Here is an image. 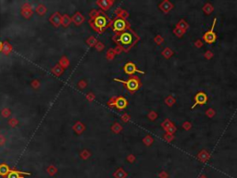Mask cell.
Listing matches in <instances>:
<instances>
[{
    "label": "cell",
    "mask_w": 237,
    "mask_h": 178,
    "mask_svg": "<svg viewBox=\"0 0 237 178\" xmlns=\"http://www.w3.org/2000/svg\"><path fill=\"white\" fill-rule=\"evenodd\" d=\"M134 35L131 34V32H122V35H120V41L122 42L123 45H132V43H134Z\"/></svg>",
    "instance_id": "4"
},
{
    "label": "cell",
    "mask_w": 237,
    "mask_h": 178,
    "mask_svg": "<svg viewBox=\"0 0 237 178\" xmlns=\"http://www.w3.org/2000/svg\"><path fill=\"white\" fill-rule=\"evenodd\" d=\"M95 26L98 27V28H102L106 25V19L102 17V16H99L97 19L95 20Z\"/></svg>",
    "instance_id": "9"
},
{
    "label": "cell",
    "mask_w": 237,
    "mask_h": 178,
    "mask_svg": "<svg viewBox=\"0 0 237 178\" xmlns=\"http://www.w3.org/2000/svg\"><path fill=\"white\" fill-rule=\"evenodd\" d=\"M216 22H217V19L215 18L214 20H213V24H212V26H211V29L209 31H207L206 34L203 35V39L206 43L212 44V43L215 42L216 39H217V35H216V34L213 31L214 27H215V24H216Z\"/></svg>",
    "instance_id": "2"
},
{
    "label": "cell",
    "mask_w": 237,
    "mask_h": 178,
    "mask_svg": "<svg viewBox=\"0 0 237 178\" xmlns=\"http://www.w3.org/2000/svg\"><path fill=\"white\" fill-rule=\"evenodd\" d=\"M160 9L161 10H163L164 12H169L170 9H172V7H173V5L172 3H170L169 1H164V2H162L160 4Z\"/></svg>",
    "instance_id": "8"
},
{
    "label": "cell",
    "mask_w": 237,
    "mask_h": 178,
    "mask_svg": "<svg viewBox=\"0 0 237 178\" xmlns=\"http://www.w3.org/2000/svg\"><path fill=\"white\" fill-rule=\"evenodd\" d=\"M209 57H211V54H210V51H207V53L206 54V58H207L209 59Z\"/></svg>",
    "instance_id": "15"
},
{
    "label": "cell",
    "mask_w": 237,
    "mask_h": 178,
    "mask_svg": "<svg viewBox=\"0 0 237 178\" xmlns=\"http://www.w3.org/2000/svg\"><path fill=\"white\" fill-rule=\"evenodd\" d=\"M177 27L180 28L181 30H182V31L184 32V31H186V29L188 28V24H187V22H185V20H181L180 22H179V23L177 24Z\"/></svg>",
    "instance_id": "12"
},
{
    "label": "cell",
    "mask_w": 237,
    "mask_h": 178,
    "mask_svg": "<svg viewBox=\"0 0 237 178\" xmlns=\"http://www.w3.org/2000/svg\"><path fill=\"white\" fill-rule=\"evenodd\" d=\"M10 173V170L9 169V167L7 166L6 164H1L0 165V175L5 176L7 173Z\"/></svg>",
    "instance_id": "11"
},
{
    "label": "cell",
    "mask_w": 237,
    "mask_h": 178,
    "mask_svg": "<svg viewBox=\"0 0 237 178\" xmlns=\"http://www.w3.org/2000/svg\"><path fill=\"white\" fill-rule=\"evenodd\" d=\"M115 106L117 107L119 110H122L127 106V100L124 97H118L117 99H116Z\"/></svg>",
    "instance_id": "7"
},
{
    "label": "cell",
    "mask_w": 237,
    "mask_h": 178,
    "mask_svg": "<svg viewBox=\"0 0 237 178\" xmlns=\"http://www.w3.org/2000/svg\"><path fill=\"white\" fill-rule=\"evenodd\" d=\"M115 81H117V82H120V83H122V84H124L126 85V87L128 90H130V91H136L137 89H138L140 87V81L139 79L137 77H132V78H130L128 81H122V80H119V79H115Z\"/></svg>",
    "instance_id": "1"
},
{
    "label": "cell",
    "mask_w": 237,
    "mask_h": 178,
    "mask_svg": "<svg viewBox=\"0 0 237 178\" xmlns=\"http://www.w3.org/2000/svg\"><path fill=\"white\" fill-rule=\"evenodd\" d=\"M22 173V175H30L29 173H22V172H18V171H10V173L7 175V178H22L19 175Z\"/></svg>",
    "instance_id": "10"
},
{
    "label": "cell",
    "mask_w": 237,
    "mask_h": 178,
    "mask_svg": "<svg viewBox=\"0 0 237 178\" xmlns=\"http://www.w3.org/2000/svg\"><path fill=\"white\" fill-rule=\"evenodd\" d=\"M194 104L192 106V108L191 109H194L195 107H196L197 105H204V104H206L207 101V94H205L204 92H199L197 93L196 95L194 96Z\"/></svg>",
    "instance_id": "3"
},
{
    "label": "cell",
    "mask_w": 237,
    "mask_h": 178,
    "mask_svg": "<svg viewBox=\"0 0 237 178\" xmlns=\"http://www.w3.org/2000/svg\"><path fill=\"white\" fill-rule=\"evenodd\" d=\"M1 45H2V44H1V43H0V49H1Z\"/></svg>",
    "instance_id": "16"
},
{
    "label": "cell",
    "mask_w": 237,
    "mask_h": 178,
    "mask_svg": "<svg viewBox=\"0 0 237 178\" xmlns=\"http://www.w3.org/2000/svg\"><path fill=\"white\" fill-rule=\"evenodd\" d=\"M124 72H125L127 74H130V75H132V74H134L135 72L144 73L143 72L138 71V70H137V68H136L135 64L132 63V62H128L127 64H125V66H124Z\"/></svg>",
    "instance_id": "5"
},
{
    "label": "cell",
    "mask_w": 237,
    "mask_h": 178,
    "mask_svg": "<svg viewBox=\"0 0 237 178\" xmlns=\"http://www.w3.org/2000/svg\"><path fill=\"white\" fill-rule=\"evenodd\" d=\"M204 10H205L206 13H210V12L213 10V7H212V6L210 5V4H206L205 7H204Z\"/></svg>",
    "instance_id": "13"
},
{
    "label": "cell",
    "mask_w": 237,
    "mask_h": 178,
    "mask_svg": "<svg viewBox=\"0 0 237 178\" xmlns=\"http://www.w3.org/2000/svg\"><path fill=\"white\" fill-rule=\"evenodd\" d=\"M127 26L126 22L122 19H119L114 22V30L117 32H122L125 30V28Z\"/></svg>",
    "instance_id": "6"
},
{
    "label": "cell",
    "mask_w": 237,
    "mask_h": 178,
    "mask_svg": "<svg viewBox=\"0 0 237 178\" xmlns=\"http://www.w3.org/2000/svg\"><path fill=\"white\" fill-rule=\"evenodd\" d=\"M174 34H175L177 36H182V34H184V31L181 30L180 28L176 27L175 29H174Z\"/></svg>",
    "instance_id": "14"
}]
</instances>
